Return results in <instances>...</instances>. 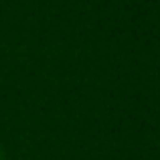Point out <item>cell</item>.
<instances>
[{"instance_id":"cell-1","label":"cell","mask_w":160,"mask_h":160,"mask_svg":"<svg viewBox=\"0 0 160 160\" xmlns=\"http://www.w3.org/2000/svg\"><path fill=\"white\" fill-rule=\"evenodd\" d=\"M0 160H4V152H2V146H0Z\"/></svg>"}]
</instances>
